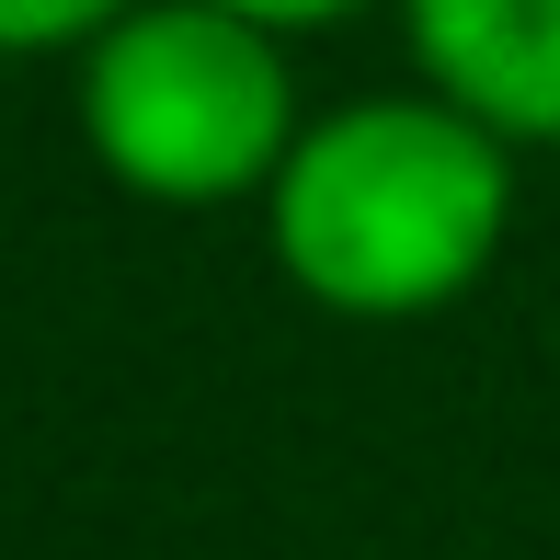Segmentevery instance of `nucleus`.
I'll use <instances>...</instances> for the list:
<instances>
[{"mask_svg":"<svg viewBox=\"0 0 560 560\" xmlns=\"http://www.w3.org/2000/svg\"><path fill=\"white\" fill-rule=\"evenodd\" d=\"M275 264L332 320H435L503 264L515 229V138L446 92H377L298 126L264 184Z\"/></svg>","mask_w":560,"mask_h":560,"instance_id":"nucleus-1","label":"nucleus"},{"mask_svg":"<svg viewBox=\"0 0 560 560\" xmlns=\"http://www.w3.org/2000/svg\"><path fill=\"white\" fill-rule=\"evenodd\" d=\"M81 138L149 207H241L298 149L287 46L229 0H126L81 58Z\"/></svg>","mask_w":560,"mask_h":560,"instance_id":"nucleus-2","label":"nucleus"},{"mask_svg":"<svg viewBox=\"0 0 560 560\" xmlns=\"http://www.w3.org/2000/svg\"><path fill=\"white\" fill-rule=\"evenodd\" d=\"M412 58L492 138L560 149V0H400Z\"/></svg>","mask_w":560,"mask_h":560,"instance_id":"nucleus-3","label":"nucleus"},{"mask_svg":"<svg viewBox=\"0 0 560 560\" xmlns=\"http://www.w3.org/2000/svg\"><path fill=\"white\" fill-rule=\"evenodd\" d=\"M126 0H0V58H46V46H92Z\"/></svg>","mask_w":560,"mask_h":560,"instance_id":"nucleus-4","label":"nucleus"},{"mask_svg":"<svg viewBox=\"0 0 560 560\" xmlns=\"http://www.w3.org/2000/svg\"><path fill=\"white\" fill-rule=\"evenodd\" d=\"M229 12L275 23V35H310V23H343V12H366V0H229Z\"/></svg>","mask_w":560,"mask_h":560,"instance_id":"nucleus-5","label":"nucleus"}]
</instances>
